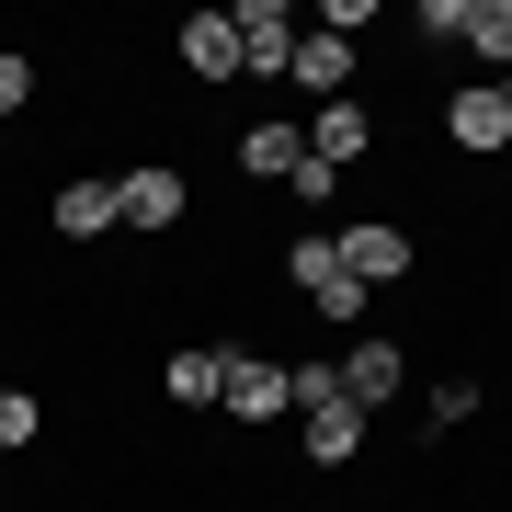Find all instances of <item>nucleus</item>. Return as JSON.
Returning <instances> with one entry per match:
<instances>
[{
  "mask_svg": "<svg viewBox=\"0 0 512 512\" xmlns=\"http://www.w3.org/2000/svg\"><path fill=\"white\" fill-rule=\"evenodd\" d=\"M330 251H342V274L376 296V285H399L410 262H421V239H410L399 217H342V228H330Z\"/></svg>",
  "mask_w": 512,
  "mask_h": 512,
  "instance_id": "nucleus-1",
  "label": "nucleus"
},
{
  "mask_svg": "<svg viewBox=\"0 0 512 512\" xmlns=\"http://www.w3.org/2000/svg\"><path fill=\"white\" fill-rule=\"evenodd\" d=\"M365 137H376V126H365V103H353V92L308 114V160H330V171H353V160H365Z\"/></svg>",
  "mask_w": 512,
  "mask_h": 512,
  "instance_id": "nucleus-10",
  "label": "nucleus"
},
{
  "mask_svg": "<svg viewBox=\"0 0 512 512\" xmlns=\"http://www.w3.org/2000/svg\"><path fill=\"white\" fill-rule=\"evenodd\" d=\"M183 80H239V23L228 12H183Z\"/></svg>",
  "mask_w": 512,
  "mask_h": 512,
  "instance_id": "nucleus-9",
  "label": "nucleus"
},
{
  "mask_svg": "<svg viewBox=\"0 0 512 512\" xmlns=\"http://www.w3.org/2000/svg\"><path fill=\"white\" fill-rule=\"evenodd\" d=\"M228 23H239V69L285 80V57H296V12L285 0H228Z\"/></svg>",
  "mask_w": 512,
  "mask_h": 512,
  "instance_id": "nucleus-4",
  "label": "nucleus"
},
{
  "mask_svg": "<svg viewBox=\"0 0 512 512\" xmlns=\"http://www.w3.org/2000/svg\"><path fill=\"white\" fill-rule=\"evenodd\" d=\"M444 137L478 148V160H490V148H512V92H501V80H467V92L444 103Z\"/></svg>",
  "mask_w": 512,
  "mask_h": 512,
  "instance_id": "nucleus-5",
  "label": "nucleus"
},
{
  "mask_svg": "<svg viewBox=\"0 0 512 512\" xmlns=\"http://www.w3.org/2000/svg\"><path fill=\"white\" fill-rule=\"evenodd\" d=\"M285 194H296V205H330V194H342V171H330V160H296Z\"/></svg>",
  "mask_w": 512,
  "mask_h": 512,
  "instance_id": "nucleus-17",
  "label": "nucleus"
},
{
  "mask_svg": "<svg viewBox=\"0 0 512 512\" xmlns=\"http://www.w3.org/2000/svg\"><path fill=\"white\" fill-rule=\"evenodd\" d=\"M467 410H478V387H467V376H444V387H433V433H456Z\"/></svg>",
  "mask_w": 512,
  "mask_h": 512,
  "instance_id": "nucleus-18",
  "label": "nucleus"
},
{
  "mask_svg": "<svg viewBox=\"0 0 512 512\" xmlns=\"http://www.w3.org/2000/svg\"><path fill=\"white\" fill-rule=\"evenodd\" d=\"M296 444H308V467H353V456H365V410H353V399L296 410Z\"/></svg>",
  "mask_w": 512,
  "mask_h": 512,
  "instance_id": "nucleus-6",
  "label": "nucleus"
},
{
  "mask_svg": "<svg viewBox=\"0 0 512 512\" xmlns=\"http://www.w3.org/2000/svg\"><path fill=\"white\" fill-rule=\"evenodd\" d=\"M160 387H171L183 410H217V399H228V353H217V342H183V353L160 365Z\"/></svg>",
  "mask_w": 512,
  "mask_h": 512,
  "instance_id": "nucleus-11",
  "label": "nucleus"
},
{
  "mask_svg": "<svg viewBox=\"0 0 512 512\" xmlns=\"http://www.w3.org/2000/svg\"><path fill=\"white\" fill-rule=\"evenodd\" d=\"M35 92H46V69H35V57H23V46H0V114H23Z\"/></svg>",
  "mask_w": 512,
  "mask_h": 512,
  "instance_id": "nucleus-16",
  "label": "nucleus"
},
{
  "mask_svg": "<svg viewBox=\"0 0 512 512\" xmlns=\"http://www.w3.org/2000/svg\"><path fill=\"white\" fill-rule=\"evenodd\" d=\"M228 421H274V410H296L285 399V365H262V353H228V399H217Z\"/></svg>",
  "mask_w": 512,
  "mask_h": 512,
  "instance_id": "nucleus-8",
  "label": "nucleus"
},
{
  "mask_svg": "<svg viewBox=\"0 0 512 512\" xmlns=\"http://www.w3.org/2000/svg\"><path fill=\"white\" fill-rule=\"evenodd\" d=\"M35 433H46V399L35 387H0V456H23Z\"/></svg>",
  "mask_w": 512,
  "mask_h": 512,
  "instance_id": "nucleus-15",
  "label": "nucleus"
},
{
  "mask_svg": "<svg viewBox=\"0 0 512 512\" xmlns=\"http://www.w3.org/2000/svg\"><path fill=\"white\" fill-rule=\"evenodd\" d=\"M456 46H478V57H501V69H512V0H467Z\"/></svg>",
  "mask_w": 512,
  "mask_h": 512,
  "instance_id": "nucleus-14",
  "label": "nucleus"
},
{
  "mask_svg": "<svg viewBox=\"0 0 512 512\" xmlns=\"http://www.w3.org/2000/svg\"><path fill=\"white\" fill-rule=\"evenodd\" d=\"M285 80H296V92H319V103H342V92H353V35H296Z\"/></svg>",
  "mask_w": 512,
  "mask_h": 512,
  "instance_id": "nucleus-7",
  "label": "nucleus"
},
{
  "mask_svg": "<svg viewBox=\"0 0 512 512\" xmlns=\"http://www.w3.org/2000/svg\"><path fill=\"white\" fill-rule=\"evenodd\" d=\"M296 160H308V126H285V114L274 126H239V171H251V183H285Z\"/></svg>",
  "mask_w": 512,
  "mask_h": 512,
  "instance_id": "nucleus-13",
  "label": "nucleus"
},
{
  "mask_svg": "<svg viewBox=\"0 0 512 512\" xmlns=\"http://www.w3.org/2000/svg\"><path fill=\"white\" fill-rule=\"evenodd\" d=\"M330 376H342V399H353V410L376 421V410H387V399H399V387H410V353L387 342V330H353V342L330 353Z\"/></svg>",
  "mask_w": 512,
  "mask_h": 512,
  "instance_id": "nucleus-3",
  "label": "nucleus"
},
{
  "mask_svg": "<svg viewBox=\"0 0 512 512\" xmlns=\"http://www.w3.org/2000/svg\"><path fill=\"white\" fill-rule=\"evenodd\" d=\"M183 217H194L183 160H137V171H114V228H183Z\"/></svg>",
  "mask_w": 512,
  "mask_h": 512,
  "instance_id": "nucleus-2",
  "label": "nucleus"
},
{
  "mask_svg": "<svg viewBox=\"0 0 512 512\" xmlns=\"http://www.w3.org/2000/svg\"><path fill=\"white\" fill-rule=\"evenodd\" d=\"M46 228H57V239H103V228H114V183H103V171H80V183H57Z\"/></svg>",
  "mask_w": 512,
  "mask_h": 512,
  "instance_id": "nucleus-12",
  "label": "nucleus"
}]
</instances>
